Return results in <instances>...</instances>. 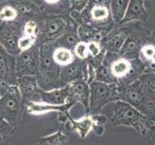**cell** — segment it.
<instances>
[{"instance_id":"21","label":"cell","mask_w":155,"mask_h":145,"mask_svg":"<svg viewBox=\"0 0 155 145\" xmlns=\"http://www.w3.org/2000/svg\"><path fill=\"white\" fill-rule=\"evenodd\" d=\"M75 53L76 55L81 58V59H84L87 57V53H88V48H87V44L81 42L77 44L75 47Z\"/></svg>"},{"instance_id":"19","label":"cell","mask_w":155,"mask_h":145,"mask_svg":"<svg viewBox=\"0 0 155 145\" xmlns=\"http://www.w3.org/2000/svg\"><path fill=\"white\" fill-rule=\"evenodd\" d=\"M18 14V12L16 9L13 7H4L1 11H0V19L2 21H13L14 18H16Z\"/></svg>"},{"instance_id":"18","label":"cell","mask_w":155,"mask_h":145,"mask_svg":"<svg viewBox=\"0 0 155 145\" xmlns=\"http://www.w3.org/2000/svg\"><path fill=\"white\" fill-rule=\"evenodd\" d=\"M63 22L60 21H53L50 22L48 25V31H47V37L53 38L55 37L57 34L60 33V30L63 28Z\"/></svg>"},{"instance_id":"30","label":"cell","mask_w":155,"mask_h":145,"mask_svg":"<svg viewBox=\"0 0 155 145\" xmlns=\"http://www.w3.org/2000/svg\"><path fill=\"white\" fill-rule=\"evenodd\" d=\"M151 59H152V61H153V62H155V52H154V54L151 56Z\"/></svg>"},{"instance_id":"26","label":"cell","mask_w":155,"mask_h":145,"mask_svg":"<svg viewBox=\"0 0 155 145\" xmlns=\"http://www.w3.org/2000/svg\"><path fill=\"white\" fill-rule=\"evenodd\" d=\"M144 87L147 91L151 92V93L155 94V77L154 79H150L145 81Z\"/></svg>"},{"instance_id":"29","label":"cell","mask_w":155,"mask_h":145,"mask_svg":"<svg viewBox=\"0 0 155 145\" xmlns=\"http://www.w3.org/2000/svg\"><path fill=\"white\" fill-rule=\"evenodd\" d=\"M46 2H48V3H50V4H54V3H57L59 0H45Z\"/></svg>"},{"instance_id":"24","label":"cell","mask_w":155,"mask_h":145,"mask_svg":"<svg viewBox=\"0 0 155 145\" xmlns=\"http://www.w3.org/2000/svg\"><path fill=\"white\" fill-rule=\"evenodd\" d=\"M8 71H9V66L6 57L2 53H0V75L6 74Z\"/></svg>"},{"instance_id":"10","label":"cell","mask_w":155,"mask_h":145,"mask_svg":"<svg viewBox=\"0 0 155 145\" xmlns=\"http://www.w3.org/2000/svg\"><path fill=\"white\" fill-rule=\"evenodd\" d=\"M0 43L3 46V47L10 53L17 52L18 48V39L17 35H15L12 32H5L2 34L1 38H0Z\"/></svg>"},{"instance_id":"17","label":"cell","mask_w":155,"mask_h":145,"mask_svg":"<svg viewBox=\"0 0 155 145\" xmlns=\"http://www.w3.org/2000/svg\"><path fill=\"white\" fill-rule=\"evenodd\" d=\"M35 40H36L35 36H32V35H24L21 38H19L18 43L19 50L24 51V50H29V48L33 46Z\"/></svg>"},{"instance_id":"27","label":"cell","mask_w":155,"mask_h":145,"mask_svg":"<svg viewBox=\"0 0 155 145\" xmlns=\"http://www.w3.org/2000/svg\"><path fill=\"white\" fill-rule=\"evenodd\" d=\"M10 85H11V84L6 83V82H5L3 79H1V77H0V95H2L3 93H5Z\"/></svg>"},{"instance_id":"7","label":"cell","mask_w":155,"mask_h":145,"mask_svg":"<svg viewBox=\"0 0 155 145\" xmlns=\"http://www.w3.org/2000/svg\"><path fill=\"white\" fill-rule=\"evenodd\" d=\"M69 90L70 97L76 102L82 104L84 106H87L89 101V88L86 86V83L82 80H76L69 86Z\"/></svg>"},{"instance_id":"8","label":"cell","mask_w":155,"mask_h":145,"mask_svg":"<svg viewBox=\"0 0 155 145\" xmlns=\"http://www.w3.org/2000/svg\"><path fill=\"white\" fill-rule=\"evenodd\" d=\"M73 104H65L62 105H51L47 104L41 103H34V102H28L27 104V110L31 114H42L50 111H58V112L66 113V110L71 108Z\"/></svg>"},{"instance_id":"31","label":"cell","mask_w":155,"mask_h":145,"mask_svg":"<svg viewBox=\"0 0 155 145\" xmlns=\"http://www.w3.org/2000/svg\"><path fill=\"white\" fill-rule=\"evenodd\" d=\"M0 96H1V95H0Z\"/></svg>"},{"instance_id":"4","label":"cell","mask_w":155,"mask_h":145,"mask_svg":"<svg viewBox=\"0 0 155 145\" xmlns=\"http://www.w3.org/2000/svg\"><path fill=\"white\" fill-rule=\"evenodd\" d=\"M70 98L69 86L64 88L53 89L51 91H39L38 100L36 103H43L51 105H62L67 104ZM35 103V102H34Z\"/></svg>"},{"instance_id":"13","label":"cell","mask_w":155,"mask_h":145,"mask_svg":"<svg viewBox=\"0 0 155 145\" xmlns=\"http://www.w3.org/2000/svg\"><path fill=\"white\" fill-rule=\"evenodd\" d=\"M53 60L58 65L66 66L73 62V54L70 50L65 47H58L53 52Z\"/></svg>"},{"instance_id":"1","label":"cell","mask_w":155,"mask_h":145,"mask_svg":"<svg viewBox=\"0 0 155 145\" xmlns=\"http://www.w3.org/2000/svg\"><path fill=\"white\" fill-rule=\"evenodd\" d=\"M21 100L18 87L10 85L6 92L0 96V117L16 125L21 113Z\"/></svg>"},{"instance_id":"16","label":"cell","mask_w":155,"mask_h":145,"mask_svg":"<svg viewBox=\"0 0 155 145\" xmlns=\"http://www.w3.org/2000/svg\"><path fill=\"white\" fill-rule=\"evenodd\" d=\"M15 132H16L15 126L8 122L7 120H5L4 118L0 117V141L2 140V137L13 134Z\"/></svg>"},{"instance_id":"3","label":"cell","mask_w":155,"mask_h":145,"mask_svg":"<svg viewBox=\"0 0 155 145\" xmlns=\"http://www.w3.org/2000/svg\"><path fill=\"white\" fill-rule=\"evenodd\" d=\"M39 68V57L35 50H24L16 62V71L19 76H33Z\"/></svg>"},{"instance_id":"28","label":"cell","mask_w":155,"mask_h":145,"mask_svg":"<svg viewBox=\"0 0 155 145\" xmlns=\"http://www.w3.org/2000/svg\"><path fill=\"white\" fill-rule=\"evenodd\" d=\"M66 41H67L68 44H69V45H73V44H75L77 42V38L75 36H73V35H69V36H67Z\"/></svg>"},{"instance_id":"6","label":"cell","mask_w":155,"mask_h":145,"mask_svg":"<svg viewBox=\"0 0 155 145\" xmlns=\"http://www.w3.org/2000/svg\"><path fill=\"white\" fill-rule=\"evenodd\" d=\"M110 96V90L107 84L101 82H92L89 88V100L91 108H98L107 102Z\"/></svg>"},{"instance_id":"9","label":"cell","mask_w":155,"mask_h":145,"mask_svg":"<svg viewBox=\"0 0 155 145\" xmlns=\"http://www.w3.org/2000/svg\"><path fill=\"white\" fill-rule=\"evenodd\" d=\"M93 124L94 121L91 116H84L78 120L68 119L65 122V125L70 126V129L76 130L82 138H84L90 130L93 129Z\"/></svg>"},{"instance_id":"23","label":"cell","mask_w":155,"mask_h":145,"mask_svg":"<svg viewBox=\"0 0 155 145\" xmlns=\"http://www.w3.org/2000/svg\"><path fill=\"white\" fill-rule=\"evenodd\" d=\"M36 23L34 21H28L25 25H24V34L25 35H32L35 36V32H36Z\"/></svg>"},{"instance_id":"12","label":"cell","mask_w":155,"mask_h":145,"mask_svg":"<svg viewBox=\"0 0 155 145\" xmlns=\"http://www.w3.org/2000/svg\"><path fill=\"white\" fill-rule=\"evenodd\" d=\"M142 16H144V9L142 0H130L125 13L126 19L140 18Z\"/></svg>"},{"instance_id":"2","label":"cell","mask_w":155,"mask_h":145,"mask_svg":"<svg viewBox=\"0 0 155 145\" xmlns=\"http://www.w3.org/2000/svg\"><path fill=\"white\" fill-rule=\"evenodd\" d=\"M115 118L117 125H126L137 127L140 130L143 129V118L137 110L128 104L119 103L116 104Z\"/></svg>"},{"instance_id":"11","label":"cell","mask_w":155,"mask_h":145,"mask_svg":"<svg viewBox=\"0 0 155 145\" xmlns=\"http://www.w3.org/2000/svg\"><path fill=\"white\" fill-rule=\"evenodd\" d=\"M61 130L62 129L57 130L54 134L42 137L40 141L38 142V145H66L68 138Z\"/></svg>"},{"instance_id":"25","label":"cell","mask_w":155,"mask_h":145,"mask_svg":"<svg viewBox=\"0 0 155 145\" xmlns=\"http://www.w3.org/2000/svg\"><path fill=\"white\" fill-rule=\"evenodd\" d=\"M155 52V47L153 46H145L142 48V53L147 58H151Z\"/></svg>"},{"instance_id":"22","label":"cell","mask_w":155,"mask_h":145,"mask_svg":"<svg viewBox=\"0 0 155 145\" xmlns=\"http://www.w3.org/2000/svg\"><path fill=\"white\" fill-rule=\"evenodd\" d=\"M87 48H88V52L92 56H97L101 51V48L99 47V45L95 42H90L87 44Z\"/></svg>"},{"instance_id":"15","label":"cell","mask_w":155,"mask_h":145,"mask_svg":"<svg viewBox=\"0 0 155 145\" xmlns=\"http://www.w3.org/2000/svg\"><path fill=\"white\" fill-rule=\"evenodd\" d=\"M131 69V64L125 59H119L115 61L111 66V72L114 76L121 77L125 76Z\"/></svg>"},{"instance_id":"14","label":"cell","mask_w":155,"mask_h":145,"mask_svg":"<svg viewBox=\"0 0 155 145\" xmlns=\"http://www.w3.org/2000/svg\"><path fill=\"white\" fill-rule=\"evenodd\" d=\"M128 4L129 0H113L110 8L115 21H120L124 18Z\"/></svg>"},{"instance_id":"5","label":"cell","mask_w":155,"mask_h":145,"mask_svg":"<svg viewBox=\"0 0 155 145\" xmlns=\"http://www.w3.org/2000/svg\"><path fill=\"white\" fill-rule=\"evenodd\" d=\"M18 90L21 92V99L29 102H37L40 89L38 88L37 80L32 76H22L18 79Z\"/></svg>"},{"instance_id":"20","label":"cell","mask_w":155,"mask_h":145,"mask_svg":"<svg viewBox=\"0 0 155 145\" xmlns=\"http://www.w3.org/2000/svg\"><path fill=\"white\" fill-rule=\"evenodd\" d=\"M91 16L96 21H100V19H104L109 16V10L102 7V6H96L92 9Z\"/></svg>"}]
</instances>
